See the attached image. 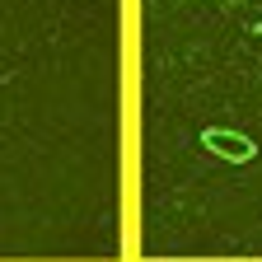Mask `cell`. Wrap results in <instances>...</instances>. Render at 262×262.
I'll list each match as a JSON object with an SVG mask.
<instances>
[{
  "mask_svg": "<svg viewBox=\"0 0 262 262\" xmlns=\"http://www.w3.org/2000/svg\"><path fill=\"white\" fill-rule=\"evenodd\" d=\"M202 145L215 155V159H229V164H248L257 155L253 136H244V131H229V126H206L202 131Z\"/></svg>",
  "mask_w": 262,
  "mask_h": 262,
  "instance_id": "cell-1",
  "label": "cell"
}]
</instances>
